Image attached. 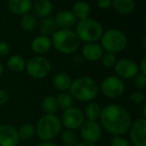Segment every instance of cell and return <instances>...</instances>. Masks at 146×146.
Wrapping results in <instances>:
<instances>
[{"mask_svg":"<svg viewBox=\"0 0 146 146\" xmlns=\"http://www.w3.org/2000/svg\"><path fill=\"white\" fill-rule=\"evenodd\" d=\"M100 126L113 136H123L132 124L131 114L124 106L110 104L102 108L100 116Z\"/></svg>","mask_w":146,"mask_h":146,"instance_id":"6da1fadb","label":"cell"},{"mask_svg":"<svg viewBox=\"0 0 146 146\" xmlns=\"http://www.w3.org/2000/svg\"><path fill=\"white\" fill-rule=\"evenodd\" d=\"M69 92L74 100L88 104L98 96L100 86L92 78L80 77L73 81Z\"/></svg>","mask_w":146,"mask_h":146,"instance_id":"7a4b0ae2","label":"cell"},{"mask_svg":"<svg viewBox=\"0 0 146 146\" xmlns=\"http://www.w3.org/2000/svg\"><path fill=\"white\" fill-rule=\"evenodd\" d=\"M62 129L61 119L56 114H43L35 125L36 136L41 141H53L61 134Z\"/></svg>","mask_w":146,"mask_h":146,"instance_id":"3957f363","label":"cell"},{"mask_svg":"<svg viewBox=\"0 0 146 146\" xmlns=\"http://www.w3.org/2000/svg\"><path fill=\"white\" fill-rule=\"evenodd\" d=\"M52 46L58 52L65 55L75 54L81 46V41L75 31L59 29L52 36Z\"/></svg>","mask_w":146,"mask_h":146,"instance_id":"277c9868","label":"cell"},{"mask_svg":"<svg viewBox=\"0 0 146 146\" xmlns=\"http://www.w3.org/2000/svg\"><path fill=\"white\" fill-rule=\"evenodd\" d=\"M76 34L80 41L87 43H96L100 40L104 33V28L100 22L92 18L80 20L76 24Z\"/></svg>","mask_w":146,"mask_h":146,"instance_id":"5b68a950","label":"cell"},{"mask_svg":"<svg viewBox=\"0 0 146 146\" xmlns=\"http://www.w3.org/2000/svg\"><path fill=\"white\" fill-rule=\"evenodd\" d=\"M127 44L128 40L126 35L124 32L116 28H110L104 31L100 38V46L104 51L112 54L122 52L127 47Z\"/></svg>","mask_w":146,"mask_h":146,"instance_id":"8992f818","label":"cell"},{"mask_svg":"<svg viewBox=\"0 0 146 146\" xmlns=\"http://www.w3.org/2000/svg\"><path fill=\"white\" fill-rule=\"evenodd\" d=\"M25 71L27 75L33 79L43 80L51 73L52 64L46 57L36 55L26 62Z\"/></svg>","mask_w":146,"mask_h":146,"instance_id":"52a82bcc","label":"cell"},{"mask_svg":"<svg viewBox=\"0 0 146 146\" xmlns=\"http://www.w3.org/2000/svg\"><path fill=\"white\" fill-rule=\"evenodd\" d=\"M100 90L106 98L116 100L123 96L125 92V84L123 80L116 76H108L100 83Z\"/></svg>","mask_w":146,"mask_h":146,"instance_id":"ba28073f","label":"cell"},{"mask_svg":"<svg viewBox=\"0 0 146 146\" xmlns=\"http://www.w3.org/2000/svg\"><path fill=\"white\" fill-rule=\"evenodd\" d=\"M60 119H61L63 127L73 131L81 128L82 125L86 121L84 111L77 106H72L69 110H64Z\"/></svg>","mask_w":146,"mask_h":146,"instance_id":"9c48e42d","label":"cell"},{"mask_svg":"<svg viewBox=\"0 0 146 146\" xmlns=\"http://www.w3.org/2000/svg\"><path fill=\"white\" fill-rule=\"evenodd\" d=\"M113 68L116 77L120 78L121 80H131L139 73V65L128 58L117 60Z\"/></svg>","mask_w":146,"mask_h":146,"instance_id":"30bf717a","label":"cell"},{"mask_svg":"<svg viewBox=\"0 0 146 146\" xmlns=\"http://www.w3.org/2000/svg\"><path fill=\"white\" fill-rule=\"evenodd\" d=\"M80 134L83 141L96 144L102 139V128L98 121L86 120L80 128Z\"/></svg>","mask_w":146,"mask_h":146,"instance_id":"8fae6325","label":"cell"},{"mask_svg":"<svg viewBox=\"0 0 146 146\" xmlns=\"http://www.w3.org/2000/svg\"><path fill=\"white\" fill-rule=\"evenodd\" d=\"M129 141L132 146H146V118L133 121L129 129Z\"/></svg>","mask_w":146,"mask_h":146,"instance_id":"7c38bea8","label":"cell"},{"mask_svg":"<svg viewBox=\"0 0 146 146\" xmlns=\"http://www.w3.org/2000/svg\"><path fill=\"white\" fill-rule=\"evenodd\" d=\"M20 142L17 128L8 123L0 124V146H18Z\"/></svg>","mask_w":146,"mask_h":146,"instance_id":"4fadbf2b","label":"cell"},{"mask_svg":"<svg viewBox=\"0 0 146 146\" xmlns=\"http://www.w3.org/2000/svg\"><path fill=\"white\" fill-rule=\"evenodd\" d=\"M104 53V49L98 42L87 43L82 48V56L90 62H96L100 60Z\"/></svg>","mask_w":146,"mask_h":146,"instance_id":"5bb4252c","label":"cell"},{"mask_svg":"<svg viewBox=\"0 0 146 146\" xmlns=\"http://www.w3.org/2000/svg\"><path fill=\"white\" fill-rule=\"evenodd\" d=\"M7 7L11 13L14 15L23 16L30 13L32 10V0H8Z\"/></svg>","mask_w":146,"mask_h":146,"instance_id":"9a60e30c","label":"cell"},{"mask_svg":"<svg viewBox=\"0 0 146 146\" xmlns=\"http://www.w3.org/2000/svg\"><path fill=\"white\" fill-rule=\"evenodd\" d=\"M52 40L50 37L38 35L31 42V49L34 53H36L39 56H42L43 54H46L52 48Z\"/></svg>","mask_w":146,"mask_h":146,"instance_id":"2e32d148","label":"cell"},{"mask_svg":"<svg viewBox=\"0 0 146 146\" xmlns=\"http://www.w3.org/2000/svg\"><path fill=\"white\" fill-rule=\"evenodd\" d=\"M54 19L60 29H71L72 27L76 26L78 22L73 12L69 10H62L58 12Z\"/></svg>","mask_w":146,"mask_h":146,"instance_id":"e0dca14e","label":"cell"},{"mask_svg":"<svg viewBox=\"0 0 146 146\" xmlns=\"http://www.w3.org/2000/svg\"><path fill=\"white\" fill-rule=\"evenodd\" d=\"M72 83H73V80H72L71 76L67 73H64V72L57 73L52 79L53 87L59 92H69Z\"/></svg>","mask_w":146,"mask_h":146,"instance_id":"ac0fdd59","label":"cell"},{"mask_svg":"<svg viewBox=\"0 0 146 146\" xmlns=\"http://www.w3.org/2000/svg\"><path fill=\"white\" fill-rule=\"evenodd\" d=\"M37 17L44 19L50 16L53 11V4L50 0H36L32 7Z\"/></svg>","mask_w":146,"mask_h":146,"instance_id":"d6986e66","label":"cell"},{"mask_svg":"<svg viewBox=\"0 0 146 146\" xmlns=\"http://www.w3.org/2000/svg\"><path fill=\"white\" fill-rule=\"evenodd\" d=\"M111 7L120 15H129L135 9L134 0H112Z\"/></svg>","mask_w":146,"mask_h":146,"instance_id":"ffe728a7","label":"cell"},{"mask_svg":"<svg viewBox=\"0 0 146 146\" xmlns=\"http://www.w3.org/2000/svg\"><path fill=\"white\" fill-rule=\"evenodd\" d=\"M73 14L77 20H84L90 18V15L92 13V7H90V3L84 0H79L73 5V10H72Z\"/></svg>","mask_w":146,"mask_h":146,"instance_id":"44dd1931","label":"cell"},{"mask_svg":"<svg viewBox=\"0 0 146 146\" xmlns=\"http://www.w3.org/2000/svg\"><path fill=\"white\" fill-rule=\"evenodd\" d=\"M38 28H39L40 35L50 37L53 36V34L57 31L58 26H57L56 21H55L54 18L49 16V17L44 18V19L41 20V22L38 25Z\"/></svg>","mask_w":146,"mask_h":146,"instance_id":"7402d4cb","label":"cell"},{"mask_svg":"<svg viewBox=\"0 0 146 146\" xmlns=\"http://www.w3.org/2000/svg\"><path fill=\"white\" fill-rule=\"evenodd\" d=\"M41 110L44 114H56L59 110L57 98L54 96H47L41 102Z\"/></svg>","mask_w":146,"mask_h":146,"instance_id":"603a6c76","label":"cell"},{"mask_svg":"<svg viewBox=\"0 0 146 146\" xmlns=\"http://www.w3.org/2000/svg\"><path fill=\"white\" fill-rule=\"evenodd\" d=\"M26 62L20 55H12L7 61V68L12 73L19 74L25 71Z\"/></svg>","mask_w":146,"mask_h":146,"instance_id":"cb8c5ba5","label":"cell"},{"mask_svg":"<svg viewBox=\"0 0 146 146\" xmlns=\"http://www.w3.org/2000/svg\"><path fill=\"white\" fill-rule=\"evenodd\" d=\"M20 25H21V28L24 31L32 33L38 29L39 21H38V19H37L36 16L28 13V14H25V15L21 16Z\"/></svg>","mask_w":146,"mask_h":146,"instance_id":"d4e9b609","label":"cell"},{"mask_svg":"<svg viewBox=\"0 0 146 146\" xmlns=\"http://www.w3.org/2000/svg\"><path fill=\"white\" fill-rule=\"evenodd\" d=\"M100 112H102V108L100 104L96 102H90L86 106L84 114L87 120L98 121L100 119Z\"/></svg>","mask_w":146,"mask_h":146,"instance_id":"484cf974","label":"cell"},{"mask_svg":"<svg viewBox=\"0 0 146 146\" xmlns=\"http://www.w3.org/2000/svg\"><path fill=\"white\" fill-rule=\"evenodd\" d=\"M20 141H29L36 135L35 126L31 123H23L17 128Z\"/></svg>","mask_w":146,"mask_h":146,"instance_id":"4316f807","label":"cell"},{"mask_svg":"<svg viewBox=\"0 0 146 146\" xmlns=\"http://www.w3.org/2000/svg\"><path fill=\"white\" fill-rule=\"evenodd\" d=\"M56 98L59 106V110H62L63 111L74 106V98L69 92H59L56 96Z\"/></svg>","mask_w":146,"mask_h":146,"instance_id":"83f0119b","label":"cell"},{"mask_svg":"<svg viewBox=\"0 0 146 146\" xmlns=\"http://www.w3.org/2000/svg\"><path fill=\"white\" fill-rule=\"evenodd\" d=\"M60 135H61L62 142H63V144L65 146H76L80 142L79 136L73 130H69V129L62 130Z\"/></svg>","mask_w":146,"mask_h":146,"instance_id":"f1b7e54d","label":"cell"},{"mask_svg":"<svg viewBox=\"0 0 146 146\" xmlns=\"http://www.w3.org/2000/svg\"><path fill=\"white\" fill-rule=\"evenodd\" d=\"M100 60H102V65H104L106 68L114 67V65H115L116 62H117L115 54H112V53H108V52L104 53V55H102V57Z\"/></svg>","mask_w":146,"mask_h":146,"instance_id":"f546056e","label":"cell"},{"mask_svg":"<svg viewBox=\"0 0 146 146\" xmlns=\"http://www.w3.org/2000/svg\"><path fill=\"white\" fill-rule=\"evenodd\" d=\"M133 85L138 90H144L146 88V76L142 73H138L133 78Z\"/></svg>","mask_w":146,"mask_h":146,"instance_id":"4dcf8cb0","label":"cell"},{"mask_svg":"<svg viewBox=\"0 0 146 146\" xmlns=\"http://www.w3.org/2000/svg\"><path fill=\"white\" fill-rule=\"evenodd\" d=\"M129 100H130V102H132L134 104H140L143 102H145V94L141 90L133 92L129 96Z\"/></svg>","mask_w":146,"mask_h":146,"instance_id":"1f68e13d","label":"cell"},{"mask_svg":"<svg viewBox=\"0 0 146 146\" xmlns=\"http://www.w3.org/2000/svg\"><path fill=\"white\" fill-rule=\"evenodd\" d=\"M110 146H132L130 141L123 136H113L110 141Z\"/></svg>","mask_w":146,"mask_h":146,"instance_id":"d6a6232c","label":"cell"},{"mask_svg":"<svg viewBox=\"0 0 146 146\" xmlns=\"http://www.w3.org/2000/svg\"><path fill=\"white\" fill-rule=\"evenodd\" d=\"M10 53V46L5 41H0V57H6Z\"/></svg>","mask_w":146,"mask_h":146,"instance_id":"836d02e7","label":"cell"},{"mask_svg":"<svg viewBox=\"0 0 146 146\" xmlns=\"http://www.w3.org/2000/svg\"><path fill=\"white\" fill-rule=\"evenodd\" d=\"M9 102V94L6 90L0 88V106H5Z\"/></svg>","mask_w":146,"mask_h":146,"instance_id":"e575fe53","label":"cell"},{"mask_svg":"<svg viewBox=\"0 0 146 146\" xmlns=\"http://www.w3.org/2000/svg\"><path fill=\"white\" fill-rule=\"evenodd\" d=\"M111 2L112 0H96L98 8L100 9H108L110 7H111Z\"/></svg>","mask_w":146,"mask_h":146,"instance_id":"d590c367","label":"cell"},{"mask_svg":"<svg viewBox=\"0 0 146 146\" xmlns=\"http://www.w3.org/2000/svg\"><path fill=\"white\" fill-rule=\"evenodd\" d=\"M139 71H140V73L144 74L146 76V55L141 60L140 65H139Z\"/></svg>","mask_w":146,"mask_h":146,"instance_id":"8d00e7d4","label":"cell"},{"mask_svg":"<svg viewBox=\"0 0 146 146\" xmlns=\"http://www.w3.org/2000/svg\"><path fill=\"white\" fill-rule=\"evenodd\" d=\"M36 146H59V145L56 144L55 142H53V141H41Z\"/></svg>","mask_w":146,"mask_h":146,"instance_id":"74e56055","label":"cell"},{"mask_svg":"<svg viewBox=\"0 0 146 146\" xmlns=\"http://www.w3.org/2000/svg\"><path fill=\"white\" fill-rule=\"evenodd\" d=\"M76 146H96V145L94 144V143L87 142V141H81V142H79Z\"/></svg>","mask_w":146,"mask_h":146,"instance_id":"f35d334b","label":"cell"},{"mask_svg":"<svg viewBox=\"0 0 146 146\" xmlns=\"http://www.w3.org/2000/svg\"><path fill=\"white\" fill-rule=\"evenodd\" d=\"M141 47L144 51H146V33L143 35L142 39H141Z\"/></svg>","mask_w":146,"mask_h":146,"instance_id":"ab89813d","label":"cell"},{"mask_svg":"<svg viewBox=\"0 0 146 146\" xmlns=\"http://www.w3.org/2000/svg\"><path fill=\"white\" fill-rule=\"evenodd\" d=\"M3 74H4V66H3V64L0 62V77H1Z\"/></svg>","mask_w":146,"mask_h":146,"instance_id":"60d3db41","label":"cell"},{"mask_svg":"<svg viewBox=\"0 0 146 146\" xmlns=\"http://www.w3.org/2000/svg\"><path fill=\"white\" fill-rule=\"evenodd\" d=\"M143 114H144V117L146 118V100L144 102V106H143Z\"/></svg>","mask_w":146,"mask_h":146,"instance_id":"b9f144b4","label":"cell"},{"mask_svg":"<svg viewBox=\"0 0 146 146\" xmlns=\"http://www.w3.org/2000/svg\"><path fill=\"white\" fill-rule=\"evenodd\" d=\"M144 24H145V27H146V16H145V19H144Z\"/></svg>","mask_w":146,"mask_h":146,"instance_id":"7bdbcfd3","label":"cell"}]
</instances>
